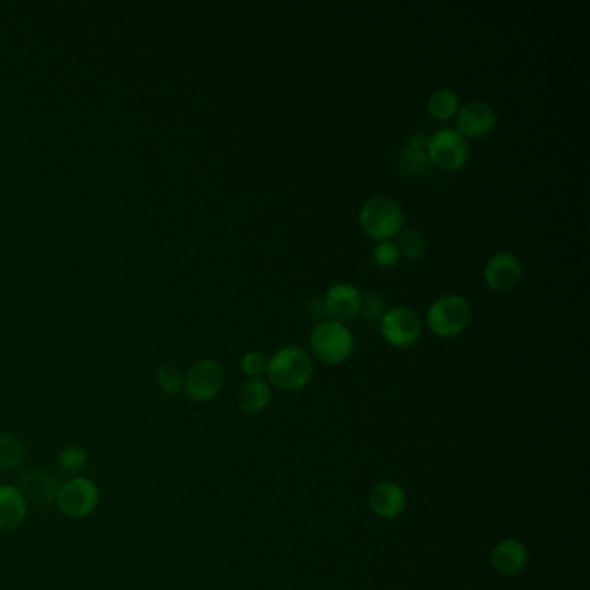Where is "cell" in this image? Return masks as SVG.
I'll return each instance as SVG.
<instances>
[{"label":"cell","mask_w":590,"mask_h":590,"mask_svg":"<svg viewBox=\"0 0 590 590\" xmlns=\"http://www.w3.org/2000/svg\"><path fill=\"white\" fill-rule=\"evenodd\" d=\"M267 374L272 384L282 392L305 388L313 376L312 357L300 347H284L269 361Z\"/></svg>","instance_id":"obj_1"},{"label":"cell","mask_w":590,"mask_h":590,"mask_svg":"<svg viewBox=\"0 0 590 590\" xmlns=\"http://www.w3.org/2000/svg\"><path fill=\"white\" fill-rule=\"evenodd\" d=\"M403 222V209L397 201L386 196H374L367 199L359 213V224L365 236L380 243L392 241L400 234Z\"/></svg>","instance_id":"obj_2"},{"label":"cell","mask_w":590,"mask_h":590,"mask_svg":"<svg viewBox=\"0 0 590 590\" xmlns=\"http://www.w3.org/2000/svg\"><path fill=\"white\" fill-rule=\"evenodd\" d=\"M310 348L313 353L326 364L336 365L345 362L351 355L355 340L351 331L345 324L332 319L320 320L310 331Z\"/></svg>","instance_id":"obj_3"},{"label":"cell","mask_w":590,"mask_h":590,"mask_svg":"<svg viewBox=\"0 0 590 590\" xmlns=\"http://www.w3.org/2000/svg\"><path fill=\"white\" fill-rule=\"evenodd\" d=\"M471 305L464 296L443 295L436 298L426 313V324L440 338L459 336L468 328Z\"/></svg>","instance_id":"obj_4"},{"label":"cell","mask_w":590,"mask_h":590,"mask_svg":"<svg viewBox=\"0 0 590 590\" xmlns=\"http://www.w3.org/2000/svg\"><path fill=\"white\" fill-rule=\"evenodd\" d=\"M101 501L99 486L86 476H73L59 486L57 509L71 520L90 516Z\"/></svg>","instance_id":"obj_5"},{"label":"cell","mask_w":590,"mask_h":590,"mask_svg":"<svg viewBox=\"0 0 590 590\" xmlns=\"http://www.w3.org/2000/svg\"><path fill=\"white\" fill-rule=\"evenodd\" d=\"M426 155L436 167L447 172H455L463 168L468 161V140L464 139L457 130L440 128L432 137H428Z\"/></svg>","instance_id":"obj_6"},{"label":"cell","mask_w":590,"mask_h":590,"mask_svg":"<svg viewBox=\"0 0 590 590\" xmlns=\"http://www.w3.org/2000/svg\"><path fill=\"white\" fill-rule=\"evenodd\" d=\"M382 338L397 348L412 347L422 332V322L414 310L395 307L384 313L380 322Z\"/></svg>","instance_id":"obj_7"},{"label":"cell","mask_w":590,"mask_h":590,"mask_svg":"<svg viewBox=\"0 0 590 590\" xmlns=\"http://www.w3.org/2000/svg\"><path fill=\"white\" fill-rule=\"evenodd\" d=\"M226 382V372L217 361L205 359L192 365L186 374V393L196 402H209L215 399Z\"/></svg>","instance_id":"obj_8"},{"label":"cell","mask_w":590,"mask_h":590,"mask_svg":"<svg viewBox=\"0 0 590 590\" xmlns=\"http://www.w3.org/2000/svg\"><path fill=\"white\" fill-rule=\"evenodd\" d=\"M523 278V267L516 255L509 251L493 253L485 265L486 284L497 293L513 291Z\"/></svg>","instance_id":"obj_9"},{"label":"cell","mask_w":590,"mask_h":590,"mask_svg":"<svg viewBox=\"0 0 590 590\" xmlns=\"http://www.w3.org/2000/svg\"><path fill=\"white\" fill-rule=\"evenodd\" d=\"M455 122L457 132L464 139H483L497 127V115L492 106L473 101L457 111Z\"/></svg>","instance_id":"obj_10"},{"label":"cell","mask_w":590,"mask_h":590,"mask_svg":"<svg viewBox=\"0 0 590 590\" xmlns=\"http://www.w3.org/2000/svg\"><path fill=\"white\" fill-rule=\"evenodd\" d=\"M361 303L362 295L355 286L347 282H338L332 284L326 293L324 312L332 320L345 324L361 313Z\"/></svg>","instance_id":"obj_11"},{"label":"cell","mask_w":590,"mask_h":590,"mask_svg":"<svg viewBox=\"0 0 590 590\" xmlns=\"http://www.w3.org/2000/svg\"><path fill=\"white\" fill-rule=\"evenodd\" d=\"M369 505L376 516L393 520L403 513L407 505L405 490L395 482H380L369 493Z\"/></svg>","instance_id":"obj_12"},{"label":"cell","mask_w":590,"mask_h":590,"mask_svg":"<svg viewBox=\"0 0 590 590\" xmlns=\"http://www.w3.org/2000/svg\"><path fill=\"white\" fill-rule=\"evenodd\" d=\"M28 514V501L18 486L0 485V532H13Z\"/></svg>","instance_id":"obj_13"},{"label":"cell","mask_w":590,"mask_h":590,"mask_svg":"<svg viewBox=\"0 0 590 590\" xmlns=\"http://www.w3.org/2000/svg\"><path fill=\"white\" fill-rule=\"evenodd\" d=\"M526 563H528V551L520 540L507 538L499 542L492 551L493 570L505 576H514L523 572Z\"/></svg>","instance_id":"obj_14"},{"label":"cell","mask_w":590,"mask_h":590,"mask_svg":"<svg viewBox=\"0 0 590 590\" xmlns=\"http://www.w3.org/2000/svg\"><path fill=\"white\" fill-rule=\"evenodd\" d=\"M59 482L54 478L51 473L46 471H30L21 480V492L26 501L49 505L56 503L57 492H59Z\"/></svg>","instance_id":"obj_15"},{"label":"cell","mask_w":590,"mask_h":590,"mask_svg":"<svg viewBox=\"0 0 590 590\" xmlns=\"http://www.w3.org/2000/svg\"><path fill=\"white\" fill-rule=\"evenodd\" d=\"M270 386L263 380H249L238 392V405L244 414H259L270 403Z\"/></svg>","instance_id":"obj_16"},{"label":"cell","mask_w":590,"mask_h":590,"mask_svg":"<svg viewBox=\"0 0 590 590\" xmlns=\"http://www.w3.org/2000/svg\"><path fill=\"white\" fill-rule=\"evenodd\" d=\"M459 111V96L451 88L434 90L428 99V113L436 120H451Z\"/></svg>","instance_id":"obj_17"},{"label":"cell","mask_w":590,"mask_h":590,"mask_svg":"<svg viewBox=\"0 0 590 590\" xmlns=\"http://www.w3.org/2000/svg\"><path fill=\"white\" fill-rule=\"evenodd\" d=\"M25 461V443L13 433H0V469L11 471Z\"/></svg>","instance_id":"obj_18"},{"label":"cell","mask_w":590,"mask_h":590,"mask_svg":"<svg viewBox=\"0 0 590 590\" xmlns=\"http://www.w3.org/2000/svg\"><path fill=\"white\" fill-rule=\"evenodd\" d=\"M400 170L407 175H421L424 174L430 167L432 161L426 155V149H417V148H411L405 146L399 155Z\"/></svg>","instance_id":"obj_19"},{"label":"cell","mask_w":590,"mask_h":590,"mask_svg":"<svg viewBox=\"0 0 590 590\" xmlns=\"http://www.w3.org/2000/svg\"><path fill=\"white\" fill-rule=\"evenodd\" d=\"M157 382L163 393L178 395L184 390L186 374L182 372L180 367L168 362V364H163L158 369Z\"/></svg>","instance_id":"obj_20"},{"label":"cell","mask_w":590,"mask_h":590,"mask_svg":"<svg viewBox=\"0 0 590 590\" xmlns=\"http://www.w3.org/2000/svg\"><path fill=\"white\" fill-rule=\"evenodd\" d=\"M397 248H399L400 257L419 259L426 251V238L417 229H412V227L405 229L400 232Z\"/></svg>","instance_id":"obj_21"},{"label":"cell","mask_w":590,"mask_h":590,"mask_svg":"<svg viewBox=\"0 0 590 590\" xmlns=\"http://www.w3.org/2000/svg\"><path fill=\"white\" fill-rule=\"evenodd\" d=\"M88 453L82 445H66L57 453V464L68 474H76L87 466Z\"/></svg>","instance_id":"obj_22"},{"label":"cell","mask_w":590,"mask_h":590,"mask_svg":"<svg viewBox=\"0 0 590 590\" xmlns=\"http://www.w3.org/2000/svg\"><path fill=\"white\" fill-rule=\"evenodd\" d=\"M386 312H388L386 300L380 293L371 291V293L362 296L361 313L359 315H362L365 322H369V324H380Z\"/></svg>","instance_id":"obj_23"},{"label":"cell","mask_w":590,"mask_h":590,"mask_svg":"<svg viewBox=\"0 0 590 590\" xmlns=\"http://www.w3.org/2000/svg\"><path fill=\"white\" fill-rule=\"evenodd\" d=\"M372 259H374V263L381 269H393L399 265V248L393 241H381L374 246Z\"/></svg>","instance_id":"obj_24"},{"label":"cell","mask_w":590,"mask_h":590,"mask_svg":"<svg viewBox=\"0 0 590 590\" xmlns=\"http://www.w3.org/2000/svg\"><path fill=\"white\" fill-rule=\"evenodd\" d=\"M269 361L260 351H248L241 357V371L251 380H261L263 374H267Z\"/></svg>","instance_id":"obj_25"}]
</instances>
